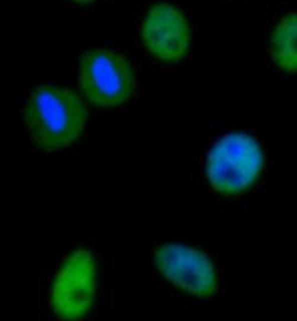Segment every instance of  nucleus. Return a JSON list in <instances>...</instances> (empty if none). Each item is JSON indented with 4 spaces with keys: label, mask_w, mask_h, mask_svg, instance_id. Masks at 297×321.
<instances>
[{
    "label": "nucleus",
    "mask_w": 297,
    "mask_h": 321,
    "mask_svg": "<svg viewBox=\"0 0 297 321\" xmlns=\"http://www.w3.org/2000/svg\"><path fill=\"white\" fill-rule=\"evenodd\" d=\"M83 99L100 108H116L132 99L136 75L130 60L110 47H93L79 60Z\"/></svg>",
    "instance_id": "obj_3"
},
{
    "label": "nucleus",
    "mask_w": 297,
    "mask_h": 321,
    "mask_svg": "<svg viewBox=\"0 0 297 321\" xmlns=\"http://www.w3.org/2000/svg\"><path fill=\"white\" fill-rule=\"evenodd\" d=\"M152 260L155 269L167 284L188 296L208 299L217 293L219 277L216 265L200 248L167 241L155 248Z\"/></svg>",
    "instance_id": "obj_5"
},
{
    "label": "nucleus",
    "mask_w": 297,
    "mask_h": 321,
    "mask_svg": "<svg viewBox=\"0 0 297 321\" xmlns=\"http://www.w3.org/2000/svg\"><path fill=\"white\" fill-rule=\"evenodd\" d=\"M88 118L83 96L63 85H36L24 105V122L32 143L47 153L77 143L85 132Z\"/></svg>",
    "instance_id": "obj_1"
},
{
    "label": "nucleus",
    "mask_w": 297,
    "mask_h": 321,
    "mask_svg": "<svg viewBox=\"0 0 297 321\" xmlns=\"http://www.w3.org/2000/svg\"><path fill=\"white\" fill-rule=\"evenodd\" d=\"M266 155L253 135L241 130L217 138L205 157V179L222 196H239L261 177Z\"/></svg>",
    "instance_id": "obj_2"
},
{
    "label": "nucleus",
    "mask_w": 297,
    "mask_h": 321,
    "mask_svg": "<svg viewBox=\"0 0 297 321\" xmlns=\"http://www.w3.org/2000/svg\"><path fill=\"white\" fill-rule=\"evenodd\" d=\"M267 52L283 74H297V11L283 15L270 30Z\"/></svg>",
    "instance_id": "obj_7"
},
{
    "label": "nucleus",
    "mask_w": 297,
    "mask_h": 321,
    "mask_svg": "<svg viewBox=\"0 0 297 321\" xmlns=\"http://www.w3.org/2000/svg\"><path fill=\"white\" fill-rule=\"evenodd\" d=\"M141 43L147 52L161 63L182 61L191 49V24L177 5L171 2L152 4L141 22Z\"/></svg>",
    "instance_id": "obj_6"
},
{
    "label": "nucleus",
    "mask_w": 297,
    "mask_h": 321,
    "mask_svg": "<svg viewBox=\"0 0 297 321\" xmlns=\"http://www.w3.org/2000/svg\"><path fill=\"white\" fill-rule=\"evenodd\" d=\"M97 260L91 249L74 248L61 260L50 282L49 305L60 321H82L97 296Z\"/></svg>",
    "instance_id": "obj_4"
},
{
    "label": "nucleus",
    "mask_w": 297,
    "mask_h": 321,
    "mask_svg": "<svg viewBox=\"0 0 297 321\" xmlns=\"http://www.w3.org/2000/svg\"><path fill=\"white\" fill-rule=\"evenodd\" d=\"M69 2H72V4H75V5H91V4H94L96 0H69Z\"/></svg>",
    "instance_id": "obj_8"
}]
</instances>
